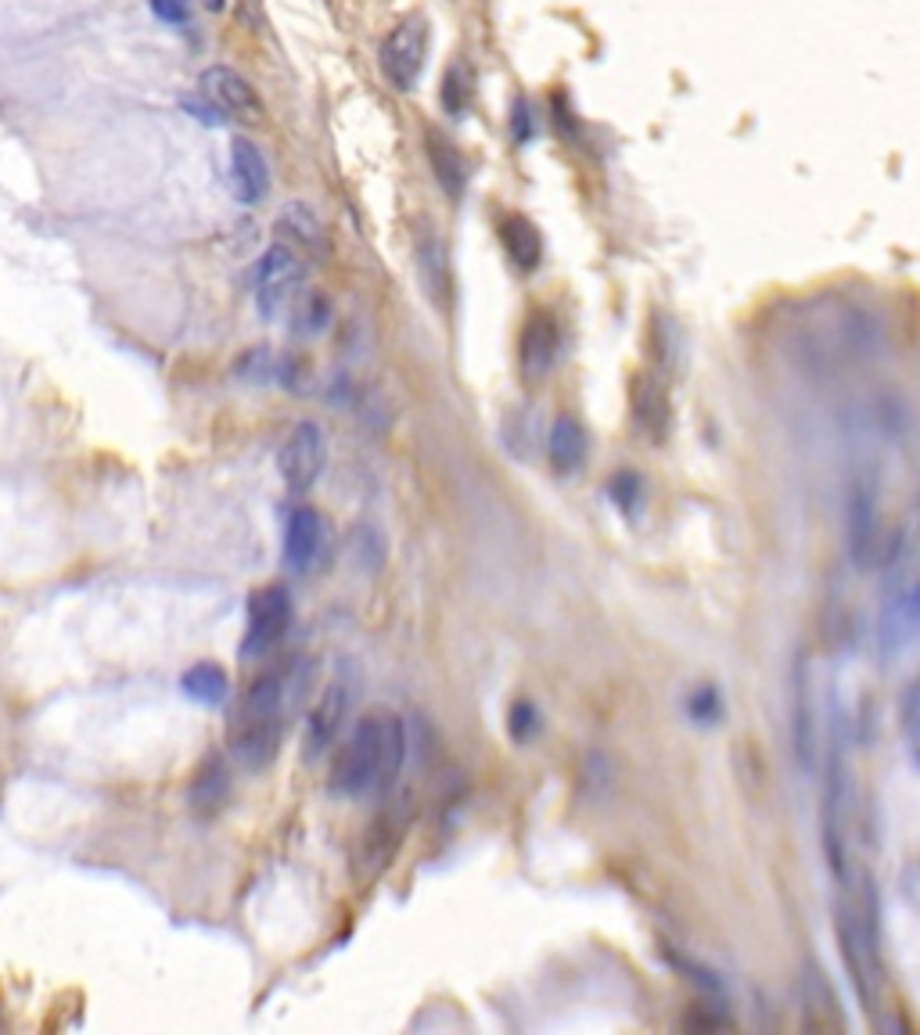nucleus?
<instances>
[{"label": "nucleus", "mask_w": 920, "mask_h": 1035, "mask_svg": "<svg viewBox=\"0 0 920 1035\" xmlns=\"http://www.w3.org/2000/svg\"><path fill=\"white\" fill-rule=\"evenodd\" d=\"M231 794V769L223 766V759H208L199 773H194L191 785V809L199 817H216L223 805H227Z\"/></svg>", "instance_id": "21"}, {"label": "nucleus", "mask_w": 920, "mask_h": 1035, "mask_svg": "<svg viewBox=\"0 0 920 1035\" xmlns=\"http://www.w3.org/2000/svg\"><path fill=\"white\" fill-rule=\"evenodd\" d=\"M547 454L554 460V468L571 471L587 460V431L576 422V417H557L547 431Z\"/></svg>", "instance_id": "22"}, {"label": "nucleus", "mask_w": 920, "mask_h": 1035, "mask_svg": "<svg viewBox=\"0 0 920 1035\" xmlns=\"http://www.w3.org/2000/svg\"><path fill=\"white\" fill-rule=\"evenodd\" d=\"M291 626V594L285 586H263L248 597V626L242 640L245 659H263L285 640Z\"/></svg>", "instance_id": "7"}, {"label": "nucleus", "mask_w": 920, "mask_h": 1035, "mask_svg": "<svg viewBox=\"0 0 920 1035\" xmlns=\"http://www.w3.org/2000/svg\"><path fill=\"white\" fill-rule=\"evenodd\" d=\"M306 291V263L296 248L274 242L256 263V306L263 320H281L291 313Z\"/></svg>", "instance_id": "5"}, {"label": "nucleus", "mask_w": 920, "mask_h": 1035, "mask_svg": "<svg viewBox=\"0 0 920 1035\" xmlns=\"http://www.w3.org/2000/svg\"><path fill=\"white\" fill-rule=\"evenodd\" d=\"M439 97H442V108L450 111V116H464L471 102H475V68H471V62L460 58L446 68Z\"/></svg>", "instance_id": "25"}, {"label": "nucleus", "mask_w": 920, "mask_h": 1035, "mask_svg": "<svg viewBox=\"0 0 920 1035\" xmlns=\"http://www.w3.org/2000/svg\"><path fill=\"white\" fill-rule=\"evenodd\" d=\"M899 716H902V737H906V748L910 755H917V719H920V705H917V683L902 691V702H899Z\"/></svg>", "instance_id": "31"}, {"label": "nucleus", "mask_w": 920, "mask_h": 1035, "mask_svg": "<svg viewBox=\"0 0 920 1035\" xmlns=\"http://www.w3.org/2000/svg\"><path fill=\"white\" fill-rule=\"evenodd\" d=\"M802 1017L805 1028L813 1032H842L845 1028V1014L838 1003V992L831 989L827 974L810 960L802 968Z\"/></svg>", "instance_id": "15"}, {"label": "nucleus", "mask_w": 920, "mask_h": 1035, "mask_svg": "<svg viewBox=\"0 0 920 1035\" xmlns=\"http://www.w3.org/2000/svg\"><path fill=\"white\" fill-rule=\"evenodd\" d=\"M848 554L859 568H870L881 557V508H877V489L870 482L853 486L848 493Z\"/></svg>", "instance_id": "10"}, {"label": "nucleus", "mask_w": 920, "mask_h": 1035, "mask_svg": "<svg viewBox=\"0 0 920 1035\" xmlns=\"http://www.w3.org/2000/svg\"><path fill=\"white\" fill-rule=\"evenodd\" d=\"M151 11L165 25H184L191 19V0H151Z\"/></svg>", "instance_id": "32"}, {"label": "nucleus", "mask_w": 920, "mask_h": 1035, "mask_svg": "<svg viewBox=\"0 0 920 1035\" xmlns=\"http://www.w3.org/2000/svg\"><path fill=\"white\" fill-rule=\"evenodd\" d=\"M425 156H428V166H431V173H436L442 194L457 205L460 199H464V191H468V162H464V156H460L450 137H442L439 130H428Z\"/></svg>", "instance_id": "17"}, {"label": "nucleus", "mask_w": 920, "mask_h": 1035, "mask_svg": "<svg viewBox=\"0 0 920 1035\" xmlns=\"http://www.w3.org/2000/svg\"><path fill=\"white\" fill-rule=\"evenodd\" d=\"M557 353H561V331H557V320L547 310H536L525 320L522 328V342H518V360L528 382L536 377H547L550 367L557 363Z\"/></svg>", "instance_id": "13"}, {"label": "nucleus", "mask_w": 920, "mask_h": 1035, "mask_svg": "<svg viewBox=\"0 0 920 1035\" xmlns=\"http://www.w3.org/2000/svg\"><path fill=\"white\" fill-rule=\"evenodd\" d=\"M180 687H184V694L199 705H223L231 694V680L216 662H199L184 673Z\"/></svg>", "instance_id": "23"}, {"label": "nucleus", "mask_w": 920, "mask_h": 1035, "mask_svg": "<svg viewBox=\"0 0 920 1035\" xmlns=\"http://www.w3.org/2000/svg\"><path fill=\"white\" fill-rule=\"evenodd\" d=\"M636 474H630V471H622V474H616L611 479V497H616L625 511H633V500H636Z\"/></svg>", "instance_id": "33"}, {"label": "nucleus", "mask_w": 920, "mask_h": 1035, "mask_svg": "<svg viewBox=\"0 0 920 1035\" xmlns=\"http://www.w3.org/2000/svg\"><path fill=\"white\" fill-rule=\"evenodd\" d=\"M428 44H431V25L425 15H407L388 30L378 51V65L385 79L393 83V90L399 94L414 90V83L421 79V68L428 58Z\"/></svg>", "instance_id": "6"}, {"label": "nucleus", "mask_w": 920, "mask_h": 1035, "mask_svg": "<svg viewBox=\"0 0 920 1035\" xmlns=\"http://www.w3.org/2000/svg\"><path fill=\"white\" fill-rule=\"evenodd\" d=\"M888 565V586L881 600V615H877V643H881L885 659H896L917 637V615L920 597L913 583L910 547H906V533L891 536V551H881Z\"/></svg>", "instance_id": "4"}, {"label": "nucleus", "mask_w": 920, "mask_h": 1035, "mask_svg": "<svg viewBox=\"0 0 920 1035\" xmlns=\"http://www.w3.org/2000/svg\"><path fill=\"white\" fill-rule=\"evenodd\" d=\"M231 188L242 205H259L270 191L267 159H263V151L248 137H234L231 141Z\"/></svg>", "instance_id": "16"}, {"label": "nucleus", "mask_w": 920, "mask_h": 1035, "mask_svg": "<svg viewBox=\"0 0 920 1035\" xmlns=\"http://www.w3.org/2000/svg\"><path fill=\"white\" fill-rule=\"evenodd\" d=\"M202 8L205 11H223V8H227V0H202Z\"/></svg>", "instance_id": "34"}, {"label": "nucleus", "mask_w": 920, "mask_h": 1035, "mask_svg": "<svg viewBox=\"0 0 920 1035\" xmlns=\"http://www.w3.org/2000/svg\"><path fill=\"white\" fill-rule=\"evenodd\" d=\"M199 94L227 119H238V122L263 119V97L256 94L253 83L231 65H208L199 79Z\"/></svg>", "instance_id": "9"}, {"label": "nucleus", "mask_w": 920, "mask_h": 1035, "mask_svg": "<svg viewBox=\"0 0 920 1035\" xmlns=\"http://www.w3.org/2000/svg\"><path fill=\"white\" fill-rule=\"evenodd\" d=\"M414 256L417 270H421V285L431 302H439L442 310H450L453 302V270H450V252L446 242L436 234V227H421L414 234Z\"/></svg>", "instance_id": "12"}, {"label": "nucleus", "mask_w": 920, "mask_h": 1035, "mask_svg": "<svg viewBox=\"0 0 920 1035\" xmlns=\"http://www.w3.org/2000/svg\"><path fill=\"white\" fill-rule=\"evenodd\" d=\"M277 234H281V242L296 252L328 248L324 223H320V216L306 202H288L281 213H277Z\"/></svg>", "instance_id": "20"}, {"label": "nucleus", "mask_w": 920, "mask_h": 1035, "mask_svg": "<svg viewBox=\"0 0 920 1035\" xmlns=\"http://www.w3.org/2000/svg\"><path fill=\"white\" fill-rule=\"evenodd\" d=\"M407 759V730L396 716H367L353 726L350 740L331 766V791L356 799L371 788L385 791Z\"/></svg>", "instance_id": "2"}, {"label": "nucleus", "mask_w": 920, "mask_h": 1035, "mask_svg": "<svg viewBox=\"0 0 920 1035\" xmlns=\"http://www.w3.org/2000/svg\"><path fill=\"white\" fill-rule=\"evenodd\" d=\"M234 374H238L242 382H248V385H267V382H274V374H277V356L270 353L267 345H253L248 353L238 356V363H234Z\"/></svg>", "instance_id": "27"}, {"label": "nucleus", "mask_w": 920, "mask_h": 1035, "mask_svg": "<svg viewBox=\"0 0 920 1035\" xmlns=\"http://www.w3.org/2000/svg\"><path fill=\"white\" fill-rule=\"evenodd\" d=\"M353 708V683L339 676L328 683V691L320 694V702L313 705L310 719H306V737H302V755L306 759H317L320 751L331 748V740L339 737L345 716Z\"/></svg>", "instance_id": "11"}, {"label": "nucleus", "mask_w": 920, "mask_h": 1035, "mask_svg": "<svg viewBox=\"0 0 920 1035\" xmlns=\"http://www.w3.org/2000/svg\"><path fill=\"white\" fill-rule=\"evenodd\" d=\"M888 328L877 310L853 299H820L802 317L794 349L810 367L838 371L848 363H867L885 353Z\"/></svg>", "instance_id": "1"}, {"label": "nucleus", "mask_w": 920, "mask_h": 1035, "mask_svg": "<svg viewBox=\"0 0 920 1035\" xmlns=\"http://www.w3.org/2000/svg\"><path fill=\"white\" fill-rule=\"evenodd\" d=\"M320 547H324V518H320L313 508H296L288 511V522H285V551H281V562L288 572H310Z\"/></svg>", "instance_id": "14"}, {"label": "nucleus", "mask_w": 920, "mask_h": 1035, "mask_svg": "<svg viewBox=\"0 0 920 1035\" xmlns=\"http://www.w3.org/2000/svg\"><path fill=\"white\" fill-rule=\"evenodd\" d=\"M288 712H291L288 680L281 673L259 676L253 687L245 691L227 730L234 759L245 769H267L277 759V751H281Z\"/></svg>", "instance_id": "3"}, {"label": "nucleus", "mask_w": 920, "mask_h": 1035, "mask_svg": "<svg viewBox=\"0 0 920 1035\" xmlns=\"http://www.w3.org/2000/svg\"><path fill=\"white\" fill-rule=\"evenodd\" d=\"M794 755L805 769L816 766V708H813V694H810V665L805 659H799L794 665Z\"/></svg>", "instance_id": "18"}, {"label": "nucleus", "mask_w": 920, "mask_h": 1035, "mask_svg": "<svg viewBox=\"0 0 920 1035\" xmlns=\"http://www.w3.org/2000/svg\"><path fill=\"white\" fill-rule=\"evenodd\" d=\"M500 245H504L514 270L533 274L543 263V234L528 216H507L500 223Z\"/></svg>", "instance_id": "19"}, {"label": "nucleus", "mask_w": 920, "mask_h": 1035, "mask_svg": "<svg viewBox=\"0 0 920 1035\" xmlns=\"http://www.w3.org/2000/svg\"><path fill=\"white\" fill-rule=\"evenodd\" d=\"M288 317H291V331H296L299 339H317V334H324L331 328L334 313H331L328 296H320V291H302Z\"/></svg>", "instance_id": "24"}, {"label": "nucleus", "mask_w": 920, "mask_h": 1035, "mask_svg": "<svg viewBox=\"0 0 920 1035\" xmlns=\"http://www.w3.org/2000/svg\"><path fill=\"white\" fill-rule=\"evenodd\" d=\"M328 465V439L317 422H299L288 431V439L277 454V468L288 486V493H306L324 474Z\"/></svg>", "instance_id": "8"}, {"label": "nucleus", "mask_w": 920, "mask_h": 1035, "mask_svg": "<svg viewBox=\"0 0 920 1035\" xmlns=\"http://www.w3.org/2000/svg\"><path fill=\"white\" fill-rule=\"evenodd\" d=\"M633 414H636V422L644 425L654 439H662V436H665V425H668V407H665L662 385L640 382L636 393H633Z\"/></svg>", "instance_id": "26"}, {"label": "nucleus", "mask_w": 920, "mask_h": 1035, "mask_svg": "<svg viewBox=\"0 0 920 1035\" xmlns=\"http://www.w3.org/2000/svg\"><path fill=\"white\" fill-rule=\"evenodd\" d=\"M687 712H691V719H694V723L713 726V723H719V719H723V694H719L716 687H698V691H691V697H687Z\"/></svg>", "instance_id": "30"}, {"label": "nucleus", "mask_w": 920, "mask_h": 1035, "mask_svg": "<svg viewBox=\"0 0 920 1035\" xmlns=\"http://www.w3.org/2000/svg\"><path fill=\"white\" fill-rule=\"evenodd\" d=\"M539 708L528 702V697H518V702L511 705V712H507V730H511V737L518 740V745H528L536 734H539Z\"/></svg>", "instance_id": "28"}, {"label": "nucleus", "mask_w": 920, "mask_h": 1035, "mask_svg": "<svg viewBox=\"0 0 920 1035\" xmlns=\"http://www.w3.org/2000/svg\"><path fill=\"white\" fill-rule=\"evenodd\" d=\"M536 130H539V122H536L533 102H528V97H514V105H511V141H514V148H525L536 137Z\"/></svg>", "instance_id": "29"}]
</instances>
